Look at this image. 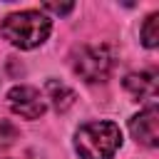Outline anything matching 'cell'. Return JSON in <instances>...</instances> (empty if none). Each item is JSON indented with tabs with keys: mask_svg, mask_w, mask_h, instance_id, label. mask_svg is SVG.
Here are the masks:
<instances>
[{
	"mask_svg": "<svg viewBox=\"0 0 159 159\" xmlns=\"http://www.w3.org/2000/svg\"><path fill=\"white\" fill-rule=\"evenodd\" d=\"M50 30H52V20H50L45 12H40V10L12 12V15H7V17L2 20V25H0L2 37H5L10 45L20 47V50H32V47L42 45V42L47 40Z\"/></svg>",
	"mask_w": 159,
	"mask_h": 159,
	"instance_id": "cell-1",
	"label": "cell"
},
{
	"mask_svg": "<svg viewBox=\"0 0 159 159\" xmlns=\"http://www.w3.org/2000/svg\"><path fill=\"white\" fill-rule=\"evenodd\" d=\"M122 147V129L114 122H87L75 134V149L82 159H112Z\"/></svg>",
	"mask_w": 159,
	"mask_h": 159,
	"instance_id": "cell-2",
	"label": "cell"
},
{
	"mask_svg": "<svg viewBox=\"0 0 159 159\" xmlns=\"http://www.w3.org/2000/svg\"><path fill=\"white\" fill-rule=\"evenodd\" d=\"M114 70V50L109 45H87L77 52L75 72L84 82H104Z\"/></svg>",
	"mask_w": 159,
	"mask_h": 159,
	"instance_id": "cell-3",
	"label": "cell"
},
{
	"mask_svg": "<svg viewBox=\"0 0 159 159\" xmlns=\"http://www.w3.org/2000/svg\"><path fill=\"white\" fill-rule=\"evenodd\" d=\"M7 104L15 114H20L22 119H40L45 114V97L40 94V89L27 87V84H17L7 92Z\"/></svg>",
	"mask_w": 159,
	"mask_h": 159,
	"instance_id": "cell-4",
	"label": "cell"
},
{
	"mask_svg": "<svg viewBox=\"0 0 159 159\" xmlns=\"http://www.w3.org/2000/svg\"><path fill=\"white\" fill-rule=\"evenodd\" d=\"M129 132L139 144L157 147L159 144V109H157V104H149L147 109L134 114L129 119Z\"/></svg>",
	"mask_w": 159,
	"mask_h": 159,
	"instance_id": "cell-5",
	"label": "cell"
},
{
	"mask_svg": "<svg viewBox=\"0 0 159 159\" xmlns=\"http://www.w3.org/2000/svg\"><path fill=\"white\" fill-rule=\"evenodd\" d=\"M124 87L137 99H154L157 97V72H132L124 77Z\"/></svg>",
	"mask_w": 159,
	"mask_h": 159,
	"instance_id": "cell-6",
	"label": "cell"
},
{
	"mask_svg": "<svg viewBox=\"0 0 159 159\" xmlns=\"http://www.w3.org/2000/svg\"><path fill=\"white\" fill-rule=\"evenodd\" d=\"M45 89H47V99H52V107H55L57 112H67V109L75 104V92H72L65 82L50 80V82L45 84Z\"/></svg>",
	"mask_w": 159,
	"mask_h": 159,
	"instance_id": "cell-7",
	"label": "cell"
},
{
	"mask_svg": "<svg viewBox=\"0 0 159 159\" xmlns=\"http://www.w3.org/2000/svg\"><path fill=\"white\" fill-rule=\"evenodd\" d=\"M142 42L149 50H154L159 45V12H152L144 20V25H142Z\"/></svg>",
	"mask_w": 159,
	"mask_h": 159,
	"instance_id": "cell-8",
	"label": "cell"
},
{
	"mask_svg": "<svg viewBox=\"0 0 159 159\" xmlns=\"http://www.w3.org/2000/svg\"><path fill=\"white\" fill-rule=\"evenodd\" d=\"M17 127L15 124H10V122H0V147H7V144H12L15 139H17Z\"/></svg>",
	"mask_w": 159,
	"mask_h": 159,
	"instance_id": "cell-9",
	"label": "cell"
},
{
	"mask_svg": "<svg viewBox=\"0 0 159 159\" xmlns=\"http://www.w3.org/2000/svg\"><path fill=\"white\" fill-rule=\"evenodd\" d=\"M75 5L72 2H67V5H57V2H47L45 5V10H52V12H57V15H65V12H70Z\"/></svg>",
	"mask_w": 159,
	"mask_h": 159,
	"instance_id": "cell-10",
	"label": "cell"
}]
</instances>
